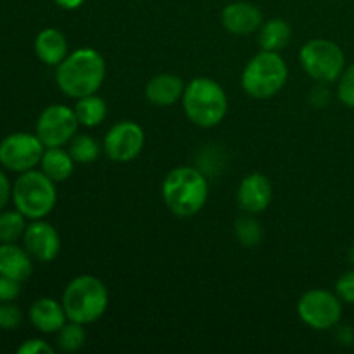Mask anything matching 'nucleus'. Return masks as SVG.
I'll return each mask as SVG.
<instances>
[{"label": "nucleus", "mask_w": 354, "mask_h": 354, "mask_svg": "<svg viewBox=\"0 0 354 354\" xmlns=\"http://www.w3.org/2000/svg\"><path fill=\"white\" fill-rule=\"evenodd\" d=\"M107 64L104 55L92 47H80L55 66V83L69 99L97 93L104 85Z\"/></svg>", "instance_id": "nucleus-1"}, {"label": "nucleus", "mask_w": 354, "mask_h": 354, "mask_svg": "<svg viewBox=\"0 0 354 354\" xmlns=\"http://www.w3.org/2000/svg\"><path fill=\"white\" fill-rule=\"evenodd\" d=\"M161 196L169 213L178 218H192L206 206L209 183L201 169L176 166L162 180Z\"/></svg>", "instance_id": "nucleus-2"}, {"label": "nucleus", "mask_w": 354, "mask_h": 354, "mask_svg": "<svg viewBox=\"0 0 354 354\" xmlns=\"http://www.w3.org/2000/svg\"><path fill=\"white\" fill-rule=\"evenodd\" d=\"M182 106L190 123L199 128H214L227 116L228 97L216 80L197 76L185 85Z\"/></svg>", "instance_id": "nucleus-3"}, {"label": "nucleus", "mask_w": 354, "mask_h": 354, "mask_svg": "<svg viewBox=\"0 0 354 354\" xmlns=\"http://www.w3.org/2000/svg\"><path fill=\"white\" fill-rule=\"evenodd\" d=\"M61 303L69 322L92 325L106 315L109 308V290L93 275H78L64 287Z\"/></svg>", "instance_id": "nucleus-4"}, {"label": "nucleus", "mask_w": 354, "mask_h": 354, "mask_svg": "<svg viewBox=\"0 0 354 354\" xmlns=\"http://www.w3.org/2000/svg\"><path fill=\"white\" fill-rule=\"evenodd\" d=\"M289 82V66L280 52L259 50L245 64L241 76L242 90L249 97L266 100L275 97Z\"/></svg>", "instance_id": "nucleus-5"}, {"label": "nucleus", "mask_w": 354, "mask_h": 354, "mask_svg": "<svg viewBox=\"0 0 354 354\" xmlns=\"http://www.w3.org/2000/svg\"><path fill=\"white\" fill-rule=\"evenodd\" d=\"M57 203V189L54 180L41 169L19 173L12 183V204L26 220H44L54 211Z\"/></svg>", "instance_id": "nucleus-6"}, {"label": "nucleus", "mask_w": 354, "mask_h": 354, "mask_svg": "<svg viewBox=\"0 0 354 354\" xmlns=\"http://www.w3.org/2000/svg\"><path fill=\"white\" fill-rule=\"evenodd\" d=\"M299 64L315 83H335L346 68L341 45L327 38H313L299 50Z\"/></svg>", "instance_id": "nucleus-7"}, {"label": "nucleus", "mask_w": 354, "mask_h": 354, "mask_svg": "<svg viewBox=\"0 0 354 354\" xmlns=\"http://www.w3.org/2000/svg\"><path fill=\"white\" fill-rule=\"evenodd\" d=\"M297 317L306 327L325 332L342 320V299L327 289H311L297 301Z\"/></svg>", "instance_id": "nucleus-8"}, {"label": "nucleus", "mask_w": 354, "mask_h": 354, "mask_svg": "<svg viewBox=\"0 0 354 354\" xmlns=\"http://www.w3.org/2000/svg\"><path fill=\"white\" fill-rule=\"evenodd\" d=\"M80 130V121L73 107L50 104L38 116L35 133L45 147H66Z\"/></svg>", "instance_id": "nucleus-9"}, {"label": "nucleus", "mask_w": 354, "mask_h": 354, "mask_svg": "<svg viewBox=\"0 0 354 354\" xmlns=\"http://www.w3.org/2000/svg\"><path fill=\"white\" fill-rule=\"evenodd\" d=\"M45 145L37 133L16 131L0 142V165L12 173H24L40 166Z\"/></svg>", "instance_id": "nucleus-10"}, {"label": "nucleus", "mask_w": 354, "mask_h": 354, "mask_svg": "<svg viewBox=\"0 0 354 354\" xmlns=\"http://www.w3.org/2000/svg\"><path fill=\"white\" fill-rule=\"evenodd\" d=\"M145 131L138 123L131 120H123L114 123L107 130L102 140V151L111 161L127 165L135 161L144 151Z\"/></svg>", "instance_id": "nucleus-11"}, {"label": "nucleus", "mask_w": 354, "mask_h": 354, "mask_svg": "<svg viewBox=\"0 0 354 354\" xmlns=\"http://www.w3.org/2000/svg\"><path fill=\"white\" fill-rule=\"evenodd\" d=\"M23 248L35 261L52 263L61 252V235L45 218L33 220L24 230Z\"/></svg>", "instance_id": "nucleus-12"}, {"label": "nucleus", "mask_w": 354, "mask_h": 354, "mask_svg": "<svg viewBox=\"0 0 354 354\" xmlns=\"http://www.w3.org/2000/svg\"><path fill=\"white\" fill-rule=\"evenodd\" d=\"M237 201L244 213H263L265 209H268V206L273 201L272 180L258 171L244 176L241 185H239Z\"/></svg>", "instance_id": "nucleus-13"}, {"label": "nucleus", "mask_w": 354, "mask_h": 354, "mask_svg": "<svg viewBox=\"0 0 354 354\" xmlns=\"http://www.w3.org/2000/svg\"><path fill=\"white\" fill-rule=\"evenodd\" d=\"M263 23H265L263 12L256 3L239 0V2L227 3L221 10V24L232 35L242 37V35L256 33Z\"/></svg>", "instance_id": "nucleus-14"}, {"label": "nucleus", "mask_w": 354, "mask_h": 354, "mask_svg": "<svg viewBox=\"0 0 354 354\" xmlns=\"http://www.w3.org/2000/svg\"><path fill=\"white\" fill-rule=\"evenodd\" d=\"M183 92H185V83L178 75L173 73H159L152 76L145 85V99L158 107L175 106L176 102H182Z\"/></svg>", "instance_id": "nucleus-15"}, {"label": "nucleus", "mask_w": 354, "mask_h": 354, "mask_svg": "<svg viewBox=\"0 0 354 354\" xmlns=\"http://www.w3.org/2000/svg\"><path fill=\"white\" fill-rule=\"evenodd\" d=\"M28 318L41 334H57L68 322L62 303L52 297H40L35 301L28 311Z\"/></svg>", "instance_id": "nucleus-16"}, {"label": "nucleus", "mask_w": 354, "mask_h": 354, "mask_svg": "<svg viewBox=\"0 0 354 354\" xmlns=\"http://www.w3.org/2000/svg\"><path fill=\"white\" fill-rule=\"evenodd\" d=\"M33 50L44 64L52 66V68L61 64L66 59V55L71 52L69 50L68 38L57 28H45V30H41L35 37Z\"/></svg>", "instance_id": "nucleus-17"}, {"label": "nucleus", "mask_w": 354, "mask_h": 354, "mask_svg": "<svg viewBox=\"0 0 354 354\" xmlns=\"http://www.w3.org/2000/svg\"><path fill=\"white\" fill-rule=\"evenodd\" d=\"M35 259L16 242L0 244V275L9 277L23 283L33 273Z\"/></svg>", "instance_id": "nucleus-18"}, {"label": "nucleus", "mask_w": 354, "mask_h": 354, "mask_svg": "<svg viewBox=\"0 0 354 354\" xmlns=\"http://www.w3.org/2000/svg\"><path fill=\"white\" fill-rule=\"evenodd\" d=\"M75 159L64 147H45L40 161V169L55 183L66 182L75 171Z\"/></svg>", "instance_id": "nucleus-19"}, {"label": "nucleus", "mask_w": 354, "mask_h": 354, "mask_svg": "<svg viewBox=\"0 0 354 354\" xmlns=\"http://www.w3.org/2000/svg\"><path fill=\"white\" fill-rule=\"evenodd\" d=\"M290 38H292V28L282 17L265 21L258 30V44L263 50H283L290 44Z\"/></svg>", "instance_id": "nucleus-20"}, {"label": "nucleus", "mask_w": 354, "mask_h": 354, "mask_svg": "<svg viewBox=\"0 0 354 354\" xmlns=\"http://www.w3.org/2000/svg\"><path fill=\"white\" fill-rule=\"evenodd\" d=\"M75 114L80 121V127L95 128L100 127L107 120L109 106L99 93H90V95L80 97L75 104Z\"/></svg>", "instance_id": "nucleus-21"}, {"label": "nucleus", "mask_w": 354, "mask_h": 354, "mask_svg": "<svg viewBox=\"0 0 354 354\" xmlns=\"http://www.w3.org/2000/svg\"><path fill=\"white\" fill-rule=\"evenodd\" d=\"M69 154L73 156L76 165H92L99 159L102 145L88 133H76L73 140L68 144Z\"/></svg>", "instance_id": "nucleus-22"}, {"label": "nucleus", "mask_w": 354, "mask_h": 354, "mask_svg": "<svg viewBox=\"0 0 354 354\" xmlns=\"http://www.w3.org/2000/svg\"><path fill=\"white\" fill-rule=\"evenodd\" d=\"M234 234L237 241L241 242L244 248H258L263 241V227L254 214L245 213L239 216L234 223Z\"/></svg>", "instance_id": "nucleus-23"}, {"label": "nucleus", "mask_w": 354, "mask_h": 354, "mask_svg": "<svg viewBox=\"0 0 354 354\" xmlns=\"http://www.w3.org/2000/svg\"><path fill=\"white\" fill-rule=\"evenodd\" d=\"M26 227V216L16 207L12 211H0V244H9L23 239Z\"/></svg>", "instance_id": "nucleus-24"}, {"label": "nucleus", "mask_w": 354, "mask_h": 354, "mask_svg": "<svg viewBox=\"0 0 354 354\" xmlns=\"http://www.w3.org/2000/svg\"><path fill=\"white\" fill-rule=\"evenodd\" d=\"M85 325L76 322H66L64 327L57 332V348L62 353H78L85 346Z\"/></svg>", "instance_id": "nucleus-25"}, {"label": "nucleus", "mask_w": 354, "mask_h": 354, "mask_svg": "<svg viewBox=\"0 0 354 354\" xmlns=\"http://www.w3.org/2000/svg\"><path fill=\"white\" fill-rule=\"evenodd\" d=\"M335 83H337V88H335L337 99L346 107L354 109V62L346 66L344 71L341 73V76H339V80Z\"/></svg>", "instance_id": "nucleus-26"}, {"label": "nucleus", "mask_w": 354, "mask_h": 354, "mask_svg": "<svg viewBox=\"0 0 354 354\" xmlns=\"http://www.w3.org/2000/svg\"><path fill=\"white\" fill-rule=\"evenodd\" d=\"M23 322V311L12 303H0V328L2 330H16Z\"/></svg>", "instance_id": "nucleus-27"}, {"label": "nucleus", "mask_w": 354, "mask_h": 354, "mask_svg": "<svg viewBox=\"0 0 354 354\" xmlns=\"http://www.w3.org/2000/svg\"><path fill=\"white\" fill-rule=\"evenodd\" d=\"M335 292L341 297L342 303L354 304V268L339 277L335 283Z\"/></svg>", "instance_id": "nucleus-28"}, {"label": "nucleus", "mask_w": 354, "mask_h": 354, "mask_svg": "<svg viewBox=\"0 0 354 354\" xmlns=\"http://www.w3.org/2000/svg\"><path fill=\"white\" fill-rule=\"evenodd\" d=\"M21 294V282L0 275V303H12Z\"/></svg>", "instance_id": "nucleus-29"}, {"label": "nucleus", "mask_w": 354, "mask_h": 354, "mask_svg": "<svg viewBox=\"0 0 354 354\" xmlns=\"http://www.w3.org/2000/svg\"><path fill=\"white\" fill-rule=\"evenodd\" d=\"M17 354H54V346L44 339H28L17 348Z\"/></svg>", "instance_id": "nucleus-30"}, {"label": "nucleus", "mask_w": 354, "mask_h": 354, "mask_svg": "<svg viewBox=\"0 0 354 354\" xmlns=\"http://www.w3.org/2000/svg\"><path fill=\"white\" fill-rule=\"evenodd\" d=\"M330 100V92H328V83H318L310 92V104L313 107H325Z\"/></svg>", "instance_id": "nucleus-31"}, {"label": "nucleus", "mask_w": 354, "mask_h": 354, "mask_svg": "<svg viewBox=\"0 0 354 354\" xmlns=\"http://www.w3.org/2000/svg\"><path fill=\"white\" fill-rule=\"evenodd\" d=\"M9 201H12V185L6 173L0 169V211L6 209Z\"/></svg>", "instance_id": "nucleus-32"}, {"label": "nucleus", "mask_w": 354, "mask_h": 354, "mask_svg": "<svg viewBox=\"0 0 354 354\" xmlns=\"http://www.w3.org/2000/svg\"><path fill=\"white\" fill-rule=\"evenodd\" d=\"M335 341L341 346H353L354 344V328L349 325H337L335 330Z\"/></svg>", "instance_id": "nucleus-33"}, {"label": "nucleus", "mask_w": 354, "mask_h": 354, "mask_svg": "<svg viewBox=\"0 0 354 354\" xmlns=\"http://www.w3.org/2000/svg\"><path fill=\"white\" fill-rule=\"evenodd\" d=\"M54 2L64 10H76V9H80V7H82L86 0H54Z\"/></svg>", "instance_id": "nucleus-34"}, {"label": "nucleus", "mask_w": 354, "mask_h": 354, "mask_svg": "<svg viewBox=\"0 0 354 354\" xmlns=\"http://www.w3.org/2000/svg\"><path fill=\"white\" fill-rule=\"evenodd\" d=\"M349 261H351V265H353V268H354V244H353V248L349 249Z\"/></svg>", "instance_id": "nucleus-35"}]
</instances>
